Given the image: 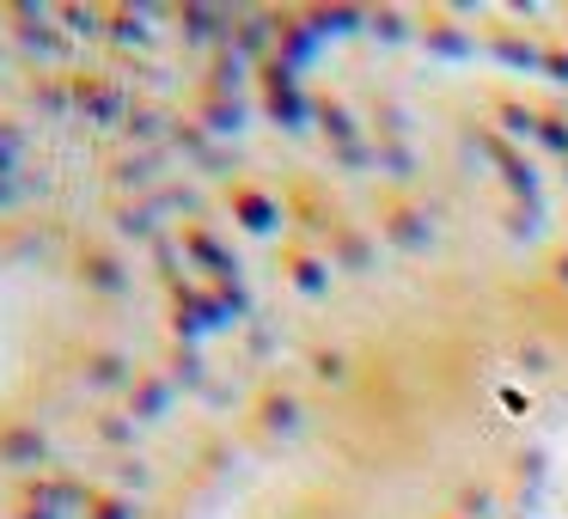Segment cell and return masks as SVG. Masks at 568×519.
I'll use <instances>...</instances> for the list:
<instances>
[{"label": "cell", "mask_w": 568, "mask_h": 519, "mask_svg": "<svg viewBox=\"0 0 568 519\" xmlns=\"http://www.w3.org/2000/svg\"><path fill=\"white\" fill-rule=\"evenodd\" d=\"M26 343H31V282L13 269H0V397L13 391V379L26 367Z\"/></svg>", "instance_id": "cell-1"}]
</instances>
